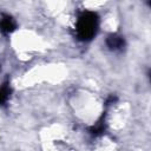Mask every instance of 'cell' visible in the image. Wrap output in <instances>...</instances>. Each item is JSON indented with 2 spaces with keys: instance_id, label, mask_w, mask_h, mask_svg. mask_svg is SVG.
Returning a JSON list of instances; mask_svg holds the SVG:
<instances>
[{
  "instance_id": "6da1fadb",
  "label": "cell",
  "mask_w": 151,
  "mask_h": 151,
  "mask_svg": "<svg viewBox=\"0 0 151 151\" xmlns=\"http://www.w3.org/2000/svg\"><path fill=\"white\" fill-rule=\"evenodd\" d=\"M99 29V17L90 9L81 11L76 20V37L80 41L92 40Z\"/></svg>"
},
{
  "instance_id": "7a4b0ae2",
  "label": "cell",
  "mask_w": 151,
  "mask_h": 151,
  "mask_svg": "<svg viewBox=\"0 0 151 151\" xmlns=\"http://www.w3.org/2000/svg\"><path fill=\"white\" fill-rule=\"evenodd\" d=\"M17 29V22L14 18L7 13L0 14V32L2 34H11Z\"/></svg>"
},
{
  "instance_id": "3957f363",
  "label": "cell",
  "mask_w": 151,
  "mask_h": 151,
  "mask_svg": "<svg viewBox=\"0 0 151 151\" xmlns=\"http://www.w3.org/2000/svg\"><path fill=\"white\" fill-rule=\"evenodd\" d=\"M106 46L113 52L122 51L125 47V40L119 34H110L106 38Z\"/></svg>"
},
{
  "instance_id": "277c9868",
  "label": "cell",
  "mask_w": 151,
  "mask_h": 151,
  "mask_svg": "<svg viewBox=\"0 0 151 151\" xmlns=\"http://www.w3.org/2000/svg\"><path fill=\"white\" fill-rule=\"evenodd\" d=\"M11 92H12V90H11V86H9L8 81L4 83L0 86V106L5 105L8 101L9 97H11Z\"/></svg>"
},
{
  "instance_id": "5b68a950",
  "label": "cell",
  "mask_w": 151,
  "mask_h": 151,
  "mask_svg": "<svg viewBox=\"0 0 151 151\" xmlns=\"http://www.w3.org/2000/svg\"><path fill=\"white\" fill-rule=\"evenodd\" d=\"M105 131V119L104 117H100L91 127H90V133L93 136H98Z\"/></svg>"
}]
</instances>
